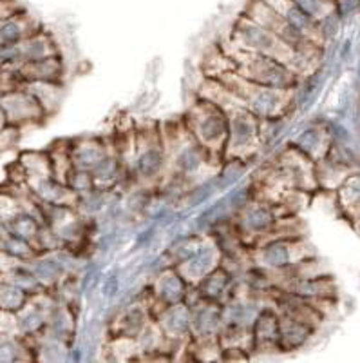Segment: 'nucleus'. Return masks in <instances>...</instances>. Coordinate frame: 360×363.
I'll use <instances>...</instances> for the list:
<instances>
[{
  "mask_svg": "<svg viewBox=\"0 0 360 363\" xmlns=\"http://www.w3.org/2000/svg\"><path fill=\"white\" fill-rule=\"evenodd\" d=\"M288 128V116H274V118H261V142L262 147L274 144L279 136Z\"/></svg>",
  "mask_w": 360,
  "mask_h": 363,
  "instance_id": "obj_22",
  "label": "nucleus"
},
{
  "mask_svg": "<svg viewBox=\"0 0 360 363\" xmlns=\"http://www.w3.org/2000/svg\"><path fill=\"white\" fill-rule=\"evenodd\" d=\"M221 260L223 252L219 244H217L216 236L205 235L199 249H197L190 258H187V260L181 262V264L174 265V267L180 271V274L185 278V281H187L190 287H196L209 272H212L217 265H221Z\"/></svg>",
  "mask_w": 360,
  "mask_h": 363,
  "instance_id": "obj_9",
  "label": "nucleus"
},
{
  "mask_svg": "<svg viewBox=\"0 0 360 363\" xmlns=\"http://www.w3.org/2000/svg\"><path fill=\"white\" fill-rule=\"evenodd\" d=\"M279 320H281V314H279L277 307H275L274 303L262 307L259 316L255 318L254 325H252L254 352H265V351L281 352V347H279V336H281V330H279Z\"/></svg>",
  "mask_w": 360,
  "mask_h": 363,
  "instance_id": "obj_13",
  "label": "nucleus"
},
{
  "mask_svg": "<svg viewBox=\"0 0 360 363\" xmlns=\"http://www.w3.org/2000/svg\"><path fill=\"white\" fill-rule=\"evenodd\" d=\"M311 256L313 251L303 236H275L248 252L252 264L272 272L286 271Z\"/></svg>",
  "mask_w": 360,
  "mask_h": 363,
  "instance_id": "obj_7",
  "label": "nucleus"
},
{
  "mask_svg": "<svg viewBox=\"0 0 360 363\" xmlns=\"http://www.w3.org/2000/svg\"><path fill=\"white\" fill-rule=\"evenodd\" d=\"M194 289L201 298L223 306L238 291V277L226 265L221 264L217 265L212 272H209Z\"/></svg>",
  "mask_w": 360,
  "mask_h": 363,
  "instance_id": "obj_12",
  "label": "nucleus"
},
{
  "mask_svg": "<svg viewBox=\"0 0 360 363\" xmlns=\"http://www.w3.org/2000/svg\"><path fill=\"white\" fill-rule=\"evenodd\" d=\"M167 147L161 128L154 125L136 133L131 167L134 180L147 189H152V186H161L163 178L167 177Z\"/></svg>",
  "mask_w": 360,
  "mask_h": 363,
  "instance_id": "obj_4",
  "label": "nucleus"
},
{
  "mask_svg": "<svg viewBox=\"0 0 360 363\" xmlns=\"http://www.w3.org/2000/svg\"><path fill=\"white\" fill-rule=\"evenodd\" d=\"M109 153V145L100 136H86L78 138L69 147L71 164L76 169L93 171L105 155Z\"/></svg>",
  "mask_w": 360,
  "mask_h": 363,
  "instance_id": "obj_17",
  "label": "nucleus"
},
{
  "mask_svg": "<svg viewBox=\"0 0 360 363\" xmlns=\"http://www.w3.org/2000/svg\"><path fill=\"white\" fill-rule=\"evenodd\" d=\"M266 4H270L275 11L288 22L294 29H297L303 37L311 40L313 44L324 45L323 37L319 31V22L310 17L303 8L295 4L294 0H265Z\"/></svg>",
  "mask_w": 360,
  "mask_h": 363,
  "instance_id": "obj_14",
  "label": "nucleus"
},
{
  "mask_svg": "<svg viewBox=\"0 0 360 363\" xmlns=\"http://www.w3.org/2000/svg\"><path fill=\"white\" fill-rule=\"evenodd\" d=\"M339 206L352 222H360V174H352L339 186Z\"/></svg>",
  "mask_w": 360,
  "mask_h": 363,
  "instance_id": "obj_20",
  "label": "nucleus"
},
{
  "mask_svg": "<svg viewBox=\"0 0 360 363\" xmlns=\"http://www.w3.org/2000/svg\"><path fill=\"white\" fill-rule=\"evenodd\" d=\"M281 314V320H279V330H281L279 347H281V352L297 351V349H301L308 342V338H310L315 327L303 322V320L288 316V314Z\"/></svg>",
  "mask_w": 360,
  "mask_h": 363,
  "instance_id": "obj_19",
  "label": "nucleus"
},
{
  "mask_svg": "<svg viewBox=\"0 0 360 363\" xmlns=\"http://www.w3.org/2000/svg\"><path fill=\"white\" fill-rule=\"evenodd\" d=\"M214 79L225 84L233 95L241 100L243 106H246L259 118L288 116L291 108H295V91L297 89H277V87L262 86V84L245 79L233 69L214 74Z\"/></svg>",
  "mask_w": 360,
  "mask_h": 363,
  "instance_id": "obj_1",
  "label": "nucleus"
},
{
  "mask_svg": "<svg viewBox=\"0 0 360 363\" xmlns=\"http://www.w3.org/2000/svg\"><path fill=\"white\" fill-rule=\"evenodd\" d=\"M333 6H335V11L339 13L342 21L352 18L353 15L360 11V0H333Z\"/></svg>",
  "mask_w": 360,
  "mask_h": 363,
  "instance_id": "obj_23",
  "label": "nucleus"
},
{
  "mask_svg": "<svg viewBox=\"0 0 360 363\" xmlns=\"http://www.w3.org/2000/svg\"><path fill=\"white\" fill-rule=\"evenodd\" d=\"M154 314H152V309L149 303H139V301H134L132 306L125 307L122 313L116 316L115 322L111 323V335L112 338H132L136 336L149 325Z\"/></svg>",
  "mask_w": 360,
  "mask_h": 363,
  "instance_id": "obj_15",
  "label": "nucleus"
},
{
  "mask_svg": "<svg viewBox=\"0 0 360 363\" xmlns=\"http://www.w3.org/2000/svg\"><path fill=\"white\" fill-rule=\"evenodd\" d=\"M156 323L163 330L168 345L189 343L190 340V306L187 301L165 306L154 313Z\"/></svg>",
  "mask_w": 360,
  "mask_h": 363,
  "instance_id": "obj_11",
  "label": "nucleus"
},
{
  "mask_svg": "<svg viewBox=\"0 0 360 363\" xmlns=\"http://www.w3.org/2000/svg\"><path fill=\"white\" fill-rule=\"evenodd\" d=\"M190 291H192V287L185 281V278L181 277L180 271L174 265H163L160 274L156 277V280L151 285L152 314L165 306L187 301Z\"/></svg>",
  "mask_w": 360,
  "mask_h": 363,
  "instance_id": "obj_10",
  "label": "nucleus"
},
{
  "mask_svg": "<svg viewBox=\"0 0 360 363\" xmlns=\"http://www.w3.org/2000/svg\"><path fill=\"white\" fill-rule=\"evenodd\" d=\"M233 50H221L226 57L232 60V69L239 73L245 79L252 82L262 84L268 87H277V89H297L301 79L295 74L286 64L277 62L274 58L265 57V55L254 53V51L243 50L239 45L232 44Z\"/></svg>",
  "mask_w": 360,
  "mask_h": 363,
  "instance_id": "obj_3",
  "label": "nucleus"
},
{
  "mask_svg": "<svg viewBox=\"0 0 360 363\" xmlns=\"http://www.w3.org/2000/svg\"><path fill=\"white\" fill-rule=\"evenodd\" d=\"M228 115V140H226L225 160L239 158L250 162L261 151V118L243 106L241 100L223 106Z\"/></svg>",
  "mask_w": 360,
  "mask_h": 363,
  "instance_id": "obj_5",
  "label": "nucleus"
},
{
  "mask_svg": "<svg viewBox=\"0 0 360 363\" xmlns=\"http://www.w3.org/2000/svg\"><path fill=\"white\" fill-rule=\"evenodd\" d=\"M246 17H250L252 21H255L257 24H261L262 28L270 29L272 33L277 35L279 38H283L286 44L294 45L295 50H301V48H308V45H319L313 44L311 40H308L306 37L297 31V29L291 28L286 21H284L270 4H266L265 0H248L245 11H243Z\"/></svg>",
  "mask_w": 360,
  "mask_h": 363,
  "instance_id": "obj_8",
  "label": "nucleus"
},
{
  "mask_svg": "<svg viewBox=\"0 0 360 363\" xmlns=\"http://www.w3.org/2000/svg\"><path fill=\"white\" fill-rule=\"evenodd\" d=\"M120 291V274L118 272H112L107 278H103L102 284V296L107 298V300H111L118 294Z\"/></svg>",
  "mask_w": 360,
  "mask_h": 363,
  "instance_id": "obj_24",
  "label": "nucleus"
},
{
  "mask_svg": "<svg viewBox=\"0 0 360 363\" xmlns=\"http://www.w3.org/2000/svg\"><path fill=\"white\" fill-rule=\"evenodd\" d=\"M192 136L209 151L216 164L225 160L226 140H228V115L219 104L199 96L183 118Z\"/></svg>",
  "mask_w": 360,
  "mask_h": 363,
  "instance_id": "obj_2",
  "label": "nucleus"
},
{
  "mask_svg": "<svg viewBox=\"0 0 360 363\" xmlns=\"http://www.w3.org/2000/svg\"><path fill=\"white\" fill-rule=\"evenodd\" d=\"M230 42L243 48V50L254 51V53L274 58L277 62L286 64L290 69L295 62V57H297V50L294 45L286 44L283 38L272 33L270 29L262 28L261 24L246 17L245 13L239 15L238 21L233 22Z\"/></svg>",
  "mask_w": 360,
  "mask_h": 363,
  "instance_id": "obj_6",
  "label": "nucleus"
},
{
  "mask_svg": "<svg viewBox=\"0 0 360 363\" xmlns=\"http://www.w3.org/2000/svg\"><path fill=\"white\" fill-rule=\"evenodd\" d=\"M125 171H127V164H125L122 155L115 147L109 149V153L98 162V165L91 173H93V178H95V184L98 189L111 193V191H115L118 187Z\"/></svg>",
  "mask_w": 360,
  "mask_h": 363,
  "instance_id": "obj_18",
  "label": "nucleus"
},
{
  "mask_svg": "<svg viewBox=\"0 0 360 363\" xmlns=\"http://www.w3.org/2000/svg\"><path fill=\"white\" fill-rule=\"evenodd\" d=\"M66 184L78 194V196H83V194L91 193V191L98 189L95 184V178H93V173L86 169H73L67 173L66 177Z\"/></svg>",
  "mask_w": 360,
  "mask_h": 363,
  "instance_id": "obj_21",
  "label": "nucleus"
},
{
  "mask_svg": "<svg viewBox=\"0 0 360 363\" xmlns=\"http://www.w3.org/2000/svg\"><path fill=\"white\" fill-rule=\"evenodd\" d=\"M333 138L332 131L320 124H310L291 138L290 145L299 149L301 153L306 155L313 162H319L330 153Z\"/></svg>",
  "mask_w": 360,
  "mask_h": 363,
  "instance_id": "obj_16",
  "label": "nucleus"
}]
</instances>
